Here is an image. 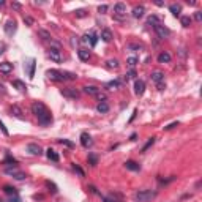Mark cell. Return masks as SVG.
I'll return each instance as SVG.
<instances>
[{
    "label": "cell",
    "mask_w": 202,
    "mask_h": 202,
    "mask_svg": "<svg viewBox=\"0 0 202 202\" xmlns=\"http://www.w3.org/2000/svg\"><path fill=\"white\" fill-rule=\"evenodd\" d=\"M32 112L36 115L38 122L41 123L43 126H48V125L52 123V114H50V111L41 103V101H35V103L32 104Z\"/></svg>",
    "instance_id": "cell-1"
},
{
    "label": "cell",
    "mask_w": 202,
    "mask_h": 202,
    "mask_svg": "<svg viewBox=\"0 0 202 202\" xmlns=\"http://www.w3.org/2000/svg\"><path fill=\"white\" fill-rule=\"evenodd\" d=\"M155 197H156V191H152V190H141L136 193V199L139 202H150Z\"/></svg>",
    "instance_id": "cell-2"
},
{
    "label": "cell",
    "mask_w": 202,
    "mask_h": 202,
    "mask_svg": "<svg viewBox=\"0 0 202 202\" xmlns=\"http://www.w3.org/2000/svg\"><path fill=\"white\" fill-rule=\"evenodd\" d=\"M5 174L10 177H13L14 180H24L27 177L25 172H22V171H19L18 167H8V169H5Z\"/></svg>",
    "instance_id": "cell-3"
},
{
    "label": "cell",
    "mask_w": 202,
    "mask_h": 202,
    "mask_svg": "<svg viewBox=\"0 0 202 202\" xmlns=\"http://www.w3.org/2000/svg\"><path fill=\"white\" fill-rule=\"evenodd\" d=\"M46 76H48L50 81H55V82H63V81H65L63 73L59 71V70H48V71H46Z\"/></svg>",
    "instance_id": "cell-4"
},
{
    "label": "cell",
    "mask_w": 202,
    "mask_h": 202,
    "mask_svg": "<svg viewBox=\"0 0 202 202\" xmlns=\"http://www.w3.org/2000/svg\"><path fill=\"white\" fill-rule=\"evenodd\" d=\"M60 93L68 100H77L79 98V92H77L76 89H73V87H65V89L60 90Z\"/></svg>",
    "instance_id": "cell-5"
},
{
    "label": "cell",
    "mask_w": 202,
    "mask_h": 202,
    "mask_svg": "<svg viewBox=\"0 0 202 202\" xmlns=\"http://www.w3.org/2000/svg\"><path fill=\"white\" fill-rule=\"evenodd\" d=\"M153 29H155V32H156V35H158V38H160V40H164V38H167V36L171 35V30L167 29L166 25H163V24L155 25Z\"/></svg>",
    "instance_id": "cell-6"
},
{
    "label": "cell",
    "mask_w": 202,
    "mask_h": 202,
    "mask_svg": "<svg viewBox=\"0 0 202 202\" xmlns=\"http://www.w3.org/2000/svg\"><path fill=\"white\" fill-rule=\"evenodd\" d=\"M48 55H49V59L52 60V62H55V63H60V62L63 60L60 49H55V48H49V50H48Z\"/></svg>",
    "instance_id": "cell-7"
},
{
    "label": "cell",
    "mask_w": 202,
    "mask_h": 202,
    "mask_svg": "<svg viewBox=\"0 0 202 202\" xmlns=\"http://www.w3.org/2000/svg\"><path fill=\"white\" fill-rule=\"evenodd\" d=\"M126 14V5L122 2L115 3L114 5V16H119V18H125Z\"/></svg>",
    "instance_id": "cell-8"
},
{
    "label": "cell",
    "mask_w": 202,
    "mask_h": 202,
    "mask_svg": "<svg viewBox=\"0 0 202 202\" xmlns=\"http://www.w3.org/2000/svg\"><path fill=\"white\" fill-rule=\"evenodd\" d=\"M82 41L84 43H90V46H92V48H95L96 43H98V35H95L93 32H90V33H87V35L82 36Z\"/></svg>",
    "instance_id": "cell-9"
},
{
    "label": "cell",
    "mask_w": 202,
    "mask_h": 202,
    "mask_svg": "<svg viewBox=\"0 0 202 202\" xmlns=\"http://www.w3.org/2000/svg\"><path fill=\"white\" fill-rule=\"evenodd\" d=\"M144 90H145V82H144L142 79H136V81H134V93L141 96L144 93Z\"/></svg>",
    "instance_id": "cell-10"
},
{
    "label": "cell",
    "mask_w": 202,
    "mask_h": 202,
    "mask_svg": "<svg viewBox=\"0 0 202 202\" xmlns=\"http://www.w3.org/2000/svg\"><path fill=\"white\" fill-rule=\"evenodd\" d=\"M10 112H11V115H14L16 119H24V112H22V109L18 106V104H13L11 107H10Z\"/></svg>",
    "instance_id": "cell-11"
},
{
    "label": "cell",
    "mask_w": 202,
    "mask_h": 202,
    "mask_svg": "<svg viewBox=\"0 0 202 202\" xmlns=\"http://www.w3.org/2000/svg\"><path fill=\"white\" fill-rule=\"evenodd\" d=\"M81 144H82V147L89 149V147L93 145V141H92V137H90L87 133H82V134H81Z\"/></svg>",
    "instance_id": "cell-12"
},
{
    "label": "cell",
    "mask_w": 202,
    "mask_h": 202,
    "mask_svg": "<svg viewBox=\"0 0 202 202\" xmlns=\"http://www.w3.org/2000/svg\"><path fill=\"white\" fill-rule=\"evenodd\" d=\"M27 152H30V153L32 155H43V150H41V147L38 145V144H29V145H27Z\"/></svg>",
    "instance_id": "cell-13"
},
{
    "label": "cell",
    "mask_w": 202,
    "mask_h": 202,
    "mask_svg": "<svg viewBox=\"0 0 202 202\" xmlns=\"http://www.w3.org/2000/svg\"><path fill=\"white\" fill-rule=\"evenodd\" d=\"M82 90H84V93L92 95V96H96L100 93V89H98V87H95V85H85V87H82Z\"/></svg>",
    "instance_id": "cell-14"
},
{
    "label": "cell",
    "mask_w": 202,
    "mask_h": 202,
    "mask_svg": "<svg viewBox=\"0 0 202 202\" xmlns=\"http://www.w3.org/2000/svg\"><path fill=\"white\" fill-rule=\"evenodd\" d=\"M5 33L6 35H13L16 33V21H8L5 24Z\"/></svg>",
    "instance_id": "cell-15"
},
{
    "label": "cell",
    "mask_w": 202,
    "mask_h": 202,
    "mask_svg": "<svg viewBox=\"0 0 202 202\" xmlns=\"http://www.w3.org/2000/svg\"><path fill=\"white\" fill-rule=\"evenodd\" d=\"M144 13H145V6L144 5H136L133 8V16L134 18H142Z\"/></svg>",
    "instance_id": "cell-16"
},
{
    "label": "cell",
    "mask_w": 202,
    "mask_h": 202,
    "mask_svg": "<svg viewBox=\"0 0 202 202\" xmlns=\"http://www.w3.org/2000/svg\"><path fill=\"white\" fill-rule=\"evenodd\" d=\"M150 79L153 81L155 84H160V82H163V81H164V74L161 71H153L150 74Z\"/></svg>",
    "instance_id": "cell-17"
},
{
    "label": "cell",
    "mask_w": 202,
    "mask_h": 202,
    "mask_svg": "<svg viewBox=\"0 0 202 202\" xmlns=\"http://www.w3.org/2000/svg\"><path fill=\"white\" fill-rule=\"evenodd\" d=\"M112 38H114L112 32H111L109 29H103V32H101V40H103V41H106V43H109Z\"/></svg>",
    "instance_id": "cell-18"
},
{
    "label": "cell",
    "mask_w": 202,
    "mask_h": 202,
    "mask_svg": "<svg viewBox=\"0 0 202 202\" xmlns=\"http://www.w3.org/2000/svg\"><path fill=\"white\" fill-rule=\"evenodd\" d=\"M77 55H79V59L82 60V62H89L90 60V52L87 49H79L77 50Z\"/></svg>",
    "instance_id": "cell-19"
},
{
    "label": "cell",
    "mask_w": 202,
    "mask_h": 202,
    "mask_svg": "<svg viewBox=\"0 0 202 202\" xmlns=\"http://www.w3.org/2000/svg\"><path fill=\"white\" fill-rule=\"evenodd\" d=\"M0 71H2V73H5V74L11 73V71H13V63H8V62L0 63Z\"/></svg>",
    "instance_id": "cell-20"
},
{
    "label": "cell",
    "mask_w": 202,
    "mask_h": 202,
    "mask_svg": "<svg viewBox=\"0 0 202 202\" xmlns=\"http://www.w3.org/2000/svg\"><path fill=\"white\" fill-rule=\"evenodd\" d=\"M38 36H41L44 41H52V35H50L48 30H44V29H40L38 30Z\"/></svg>",
    "instance_id": "cell-21"
},
{
    "label": "cell",
    "mask_w": 202,
    "mask_h": 202,
    "mask_svg": "<svg viewBox=\"0 0 202 202\" xmlns=\"http://www.w3.org/2000/svg\"><path fill=\"white\" fill-rule=\"evenodd\" d=\"M171 62V54L169 52H161L158 55V63H169Z\"/></svg>",
    "instance_id": "cell-22"
},
{
    "label": "cell",
    "mask_w": 202,
    "mask_h": 202,
    "mask_svg": "<svg viewBox=\"0 0 202 202\" xmlns=\"http://www.w3.org/2000/svg\"><path fill=\"white\" fill-rule=\"evenodd\" d=\"M125 167H126V169H130V171H141V166L136 163V161H133V160L126 161V163H125Z\"/></svg>",
    "instance_id": "cell-23"
},
{
    "label": "cell",
    "mask_w": 202,
    "mask_h": 202,
    "mask_svg": "<svg viewBox=\"0 0 202 202\" xmlns=\"http://www.w3.org/2000/svg\"><path fill=\"white\" fill-rule=\"evenodd\" d=\"M147 24L149 25H158V24H161V21H160V18H158L156 14H150L149 18H147Z\"/></svg>",
    "instance_id": "cell-24"
},
{
    "label": "cell",
    "mask_w": 202,
    "mask_h": 202,
    "mask_svg": "<svg viewBox=\"0 0 202 202\" xmlns=\"http://www.w3.org/2000/svg\"><path fill=\"white\" fill-rule=\"evenodd\" d=\"M46 156H48L50 161H54V163H57V161H59V155H57L55 150H52V149L46 150Z\"/></svg>",
    "instance_id": "cell-25"
},
{
    "label": "cell",
    "mask_w": 202,
    "mask_h": 202,
    "mask_svg": "<svg viewBox=\"0 0 202 202\" xmlns=\"http://www.w3.org/2000/svg\"><path fill=\"white\" fill-rule=\"evenodd\" d=\"M169 10H171V13H172L175 18H178V16H180V13H182V6L177 5V3H172V5L169 6Z\"/></svg>",
    "instance_id": "cell-26"
},
{
    "label": "cell",
    "mask_w": 202,
    "mask_h": 202,
    "mask_svg": "<svg viewBox=\"0 0 202 202\" xmlns=\"http://www.w3.org/2000/svg\"><path fill=\"white\" fill-rule=\"evenodd\" d=\"M120 85H122V84H120V81H111V82H107L106 84V89L107 90H117V89H120Z\"/></svg>",
    "instance_id": "cell-27"
},
{
    "label": "cell",
    "mask_w": 202,
    "mask_h": 202,
    "mask_svg": "<svg viewBox=\"0 0 202 202\" xmlns=\"http://www.w3.org/2000/svg\"><path fill=\"white\" fill-rule=\"evenodd\" d=\"M11 84H13V87H16V89H18V90H21V92H25V90H27L25 84L22 82V81H19V79H14Z\"/></svg>",
    "instance_id": "cell-28"
},
{
    "label": "cell",
    "mask_w": 202,
    "mask_h": 202,
    "mask_svg": "<svg viewBox=\"0 0 202 202\" xmlns=\"http://www.w3.org/2000/svg\"><path fill=\"white\" fill-rule=\"evenodd\" d=\"M96 111H98L100 114H106L107 111H109V104H107V103H98Z\"/></svg>",
    "instance_id": "cell-29"
},
{
    "label": "cell",
    "mask_w": 202,
    "mask_h": 202,
    "mask_svg": "<svg viewBox=\"0 0 202 202\" xmlns=\"http://www.w3.org/2000/svg\"><path fill=\"white\" fill-rule=\"evenodd\" d=\"M180 22H182V25H183V27H190L191 22H193V19H191L190 16H182V18H180Z\"/></svg>",
    "instance_id": "cell-30"
},
{
    "label": "cell",
    "mask_w": 202,
    "mask_h": 202,
    "mask_svg": "<svg viewBox=\"0 0 202 202\" xmlns=\"http://www.w3.org/2000/svg\"><path fill=\"white\" fill-rule=\"evenodd\" d=\"M3 191H5L6 194H18V190H16L14 186H10V185H5V186H3Z\"/></svg>",
    "instance_id": "cell-31"
},
{
    "label": "cell",
    "mask_w": 202,
    "mask_h": 202,
    "mask_svg": "<svg viewBox=\"0 0 202 202\" xmlns=\"http://www.w3.org/2000/svg\"><path fill=\"white\" fill-rule=\"evenodd\" d=\"M89 163H90V166H96L98 164V156L95 153H89Z\"/></svg>",
    "instance_id": "cell-32"
},
{
    "label": "cell",
    "mask_w": 202,
    "mask_h": 202,
    "mask_svg": "<svg viewBox=\"0 0 202 202\" xmlns=\"http://www.w3.org/2000/svg\"><path fill=\"white\" fill-rule=\"evenodd\" d=\"M106 66L107 68H119V62H117L115 59H111L106 62Z\"/></svg>",
    "instance_id": "cell-33"
},
{
    "label": "cell",
    "mask_w": 202,
    "mask_h": 202,
    "mask_svg": "<svg viewBox=\"0 0 202 202\" xmlns=\"http://www.w3.org/2000/svg\"><path fill=\"white\" fill-rule=\"evenodd\" d=\"M73 169H74V172L79 174V177H85V172L82 171V167L77 166V164H73Z\"/></svg>",
    "instance_id": "cell-34"
},
{
    "label": "cell",
    "mask_w": 202,
    "mask_h": 202,
    "mask_svg": "<svg viewBox=\"0 0 202 202\" xmlns=\"http://www.w3.org/2000/svg\"><path fill=\"white\" fill-rule=\"evenodd\" d=\"M137 62H139V60H137V59H136V57H130V59H128V60H126V63H128V65H130V66H131V68H134V66H136V65H137Z\"/></svg>",
    "instance_id": "cell-35"
},
{
    "label": "cell",
    "mask_w": 202,
    "mask_h": 202,
    "mask_svg": "<svg viewBox=\"0 0 202 202\" xmlns=\"http://www.w3.org/2000/svg\"><path fill=\"white\" fill-rule=\"evenodd\" d=\"M35 74V60H30V68H29V77H33Z\"/></svg>",
    "instance_id": "cell-36"
},
{
    "label": "cell",
    "mask_w": 202,
    "mask_h": 202,
    "mask_svg": "<svg viewBox=\"0 0 202 202\" xmlns=\"http://www.w3.org/2000/svg\"><path fill=\"white\" fill-rule=\"evenodd\" d=\"M59 142L63 144V145H66V147H70V149H73V147H74V144H73L71 141H68V139H59Z\"/></svg>",
    "instance_id": "cell-37"
},
{
    "label": "cell",
    "mask_w": 202,
    "mask_h": 202,
    "mask_svg": "<svg viewBox=\"0 0 202 202\" xmlns=\"http://www.w3.org/2000/svg\"><path fill=\"white\" fill-rule=\"evenodd\" d=\"M46 186H48V188H50V191H52L54 194L57 193V186H55V183H52L50 180H48V182H46Z\"/></svg>",
    "instance_id": "cell-38"
},
{
    "label": "cell",
    "mask_w": 202,
    "mask_h": 202,
    "mask_svg": "<svg viewBox=\"0 0 202 202\" xmlns=\"http://www.w3.org/2000/svg\"><path fill=\"white\" fill-rule=\"evenodd\" d=\"M95 98H96V100H98V101H100V103H106V100H107V96H106V93H101V92H100V93H98V95H96V96H95Z\"/></svg>",
    "instance_id": "cell-39"
},
{
    "label": "cell",
    "mask_w": 202,
    "mask_h": 202,
    "mask_svg": "<svg viewBox=\"0 0 202 202\" xmlns=\"http://www.w3.org/2000/svg\"><path fill=\"white\" fill-rule=\"evenodd\" d=\"M153 142H155V137H150V139H149V142H147L145 145L142 147V152H147V149H149V147L153 145Z\"/></svg>",
    "instance_id": "cell-40"
},
{
    "label": "cell",
    "mask_w": 202,
    "mask_h": 202,
    "mask_svg": "<svg viewBox=\"0 0 202 202\" xmlns=\"http://www.w3.org/2000/svg\"><path fill=\"white\" fill-rule=\"evenodd\" d=\"M74 14L77 18H84V16H87V11L85 10H77V11H74Z\"/></svg>",
    "instance_id": "cell-41"
},
{
    "label": "cell",
    "mask_w": 202,
    "mask_h": 202,
    "mask_svg": "<svg viewBox=\"0 0 202 202\" xmlns=\"http://www.w3.org/2000/svg\"><path fill=\"white\" fill-rule=\"evenodd\" d=\"M0 130H2V133L5 134V136H8V134H10V133H8V130H6V126L3 125V122H2V120H0Z\"/></svg>",
    "instance_id": "cell-42"
},
{
    "label": "cell",
    "mask_w": 202,
    "mask_h": 202,
    "mask_svg": "<svg viewBox=\"0 0 202 202\" xmlns=\"http://www.w3.org/2000/svg\"><path fill=\"white\" fill-rule=\"evenodd\" d=\"M24 22L27 25H33V19L30 18V16H24Z\"/></svg>",
    "instance_id": "cell-43"
},
{
    "label": "cell",
    "mask_w": 202,
    "mask_h": 202,
    "mask_svg": "<svg viewBox=\"0 0 202 202\" xmlns=\"http://www.w3.org/2000/svg\"><path fill=\"white\" fill-rule=\"evenodd\" d=\"M194 19H196L197 22H201V21H202V14H201V11H196V13H194Z\"/></svg>",
    "instance_id": "cell-44"
},
{
    "label": "cell",
    "mask_w": 202,
    "mask_h": 202,
    "mask_svg": "<svg viewBox=\"0 0 202 202\" xmlns=\"http://www.w3.org/2000/svg\"><path fill=\"white\" fill-rule=\"evenodd\" d=\"M175 126H178V122H174V123H171V125H167V126H164V130H172V128H175Z\"/></svg>",
    "instance_id": "cell-45"
},
{
    "label": "cell",
    "mask_w": 202,
    "mask_h": 202,
    "mask_svg": "<svg viewBox=\"0 0 202 202\" xmlns=\"http://www.w3.org/2000/svg\"><path fill=\"white\" fill-rule=\"evenodd\" d=\"M13 10H21L22 8V5H21V3H19V2H13Z\"/></svg>",
    "instance_id": "cell-46"
},
{
    "label": "cell",
    "mask_w": 202,
    "mask_h": 202,
    "mask_svg": "<svg viewBox=\"0 0 202 202\" xmlns=\"http://www.w3.org/2000/svg\"><path fill=\"white\" fill-rule=\"evenodd\" d=\"M5 163H11V164H16V163H18V161H16L14 158H11V156H10V155H8V156H6V161H5Z\"/></svg>",
    "instance_id": "cell-47"
},
{
    "label": "cell",
    "mask_w": 202,
    "mask_h": 202,
    "mask_svg": "<svg viewBox=\"0 0 202 202\" xmlns=\"http://www.w3.org/2000/svg\"><path fill=\"white\" fill-rule=\"evenodd\" d=\"M128 49H131V50H133V49H142V46H141V44H130V46H128Z\"/></svg>",
    "instance_id": "cell-48"
},
{
    "label": "cell",
    "mask_w": 202,
    "mask_h": 202,
    "mask_svg": "<svg viewBox=\"0 0 202 202\" xmlns=\"http://www.w3.org/2000/svg\"><path fill=\"white\" fill-rule=\"evenodd\" d=\"M98 11H100V13H106V11H107V5H101L100 8H98Z\"/></svg>",
    "instance_id": "cell-49"
},
{
    "label": "cell",
    "mask_w": 202,
    "mask_h": 202,
    "mask_svg": "<svg viewBox=\"0 0 202 202\" xmlns=\"http://www.w3.org/2000/svg\"><path fill=\"white\" fill-rule=\"evenodd\" d=\"M33 199H35V201H43V199H44V196H43V194H35Z\"/></svg>",
    "instance_id": "cell-50"
},
{
    "label": "cell",
    "mask_w": 202,
    "mask_h": 202,
    "mask_svg": "<svg viewBox=\"0 0 202 202\" xmlns=\"http://www.w3.org/2000/svg\"><path fill=\"white\" fill-rule=\"evenodd\" d=\"M156 87H158V90H164V89H166V84L160 82V84H156Z\"/></svg>",
    "instance_id": "cell-51"
},
{
    "label": "cell",
    "mask_w": 202,
    "mask_h": 202,
    "mask_svg": "<svg viewBox=\"0 0 202 202\" xmlns=\"http://www.w3.org/2000/svg\"><path fill=\"white\" fill-rule=\"evenodd\" d=\"M128 76H130V77H136V71H134V70H131V71L128 73Z\"/></svg>",
    "instance_id": "cell-52"
},
{
    "label": "cell",
    "mask_w": 202,
    "mask_h": 202,
    "mask_svg": "<svg viewBox=\"0 0 202 202\" xmlns=\"http://www.w3.org/2000/svg\"><path fill=\"white\" fill-rule=\"evenodd\" d=\"M10 202H21V199H19V197H18V196H16V197H14V199H13V197H11V199H10Z\"/></svg>",
    "instance_id": "cell-53"
},
{
    "label": "cell",
    "mask_w": 202,
    "mask_h": 202,
    "mask_svg": "<svg viewBox=\"0 0 202 202\" xmlns=\"http://www.w3.org/2000/svg\"><path fill=\"white\" fill-rule=\"evenodd\" d=\"M5 92H6V90H5V87H3L2 84H0V93H5Z\"/></svg>",
    "instance_id": "cell-54"
},
{
    "label": "cell",
    "mask_w": 202,
    "mask_h": 202,
    "mask_svg": "<svg viewBox=\"0 0 202 202\" xmlns=\"http://www.w3.org/2000/svg\"><path fill=\"white\" fill-rule=\"evenodd\" d=\"M3 49H5V44L2 43V44H0V54H3Z\"/></svg>",
    "instance_id": "cell-55"
},
{
    "label": "cell",
    "mask_w": 202,
    "mask_h": 202,
    "mask_svg": "<svg viewBox=\"0 0 202 202\" xmlns=\"http://www.w3.org/2000/svg\"><path fill=\"white\" fill-rule=\"evenodd\" d=\"M104 202H112V199H109V197H103Z\"/></svg>",
    "instance_id": "cell-56"
},
{
    "label": "cell",
    "mask_w": 202,
    "mask_h": 202,
    "mask_svg": "<svg viewBox=\"0 0 202 202\" xmlns=\"http://www.w3.org/2000/svg\"><path fill=\"white\" fill-rule=\"evenodd\" d=\"M5 5V0H0V6H3Z\"/></svg>",
    "instance_id": "cell-57"
}]
</instances>
